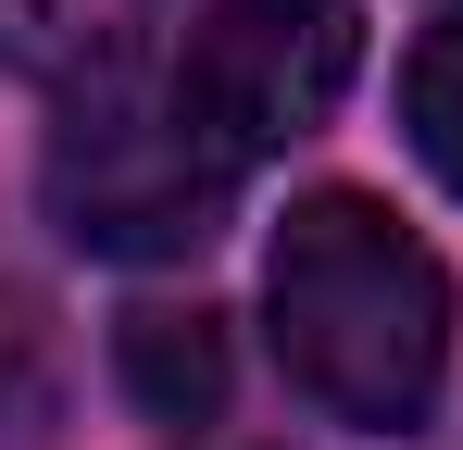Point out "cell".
Returning <instances> with one entry per match:
<instances>
[{
  "mask_svg": "<svg viewBox=\"0 0 463 450\" xmlns=\"http://www.w3.org/2000/svg\"><path fill=\"white\" fill-rule=\"evenodd\" d=\"M401 126H413V163L463 201V0L413 38V63H401Z\"/></svg>",
  "mask_w": 463,
  "mask_h": 450,
  "instance_id": "6",
  "label": "cell"
},
{
  "mask_svg": "<svg viewBox=\"0 0 463 450\" xmlns=\"http://www.w3.org/2000/svg\"><path fill=\"white\" fill-rule=\"evenodd\" d=\"M238 163L188 100H175V75L126 63L100 75V88H63V113H51V138H38V201L51 225L100 250V263H188L238 201Z\"/></svg>",
  "mask_w": 463,
  "mask_h": 450,
  "instance_id": "2",
  "label": "cell"
},
{
  "mask_svg": "<svg viewBox=\"0 0 463 450\" xmlns=\"http://www.w3.org/2000/svg\"><path fill=\"white\" fill-rule=\"evenodd\" d=\"M263 313H276L288 388L351 438H413L451 388V263L376 188L288 201L263 250Z\"/></svg>",
  "mask_w": 463,
  "mask_h": 450,
  "instance_id": "1",
  "label": "cell"
},
{
  "mask_svg": "<svg viewBox=\"0 0 463 450\" xmlns=\"http://www.w3.org/2000/svg\"><path fill=\"white\" fill-rule=\"evenodd\" d=\"M351 63H364V13L351 0H188L163 75L238 163H263V150L313 138L338 113Z\"/></svg>",
  "mask_w": 463,
  "mask_h": 450,
  "instance_id": "3",
  "label": "cell"
},
{
  "mask_svg": "<svg viewBox=\"0 0 463 450\" xmlns=\"http://www.w3.org/2000/svg\"><path fill=\"white\" fill-rule=\"evenodd\" d=\"M126 388L151 400L163 426H188V413H213L226 400V338H213V313H126Z\"/></svg>",
  "mask_w": 463,
  "mask_h": 450,
  "instance_id": "5",
  "label": "cell"
},
{
  "mask_svg": "<svg viewBox=\"0 0 463 450\" xmlns=\"http://www.w3.org/2000/svg\"><path fill=\"white\" fill-rule=\"evenodd\" d=\"M163 0H0V75H38L51 100L151 63Z\"/></svg>",
  "mask_w": 463,
  "mask_h": 450,
  "instance_id": "4",
  "label": "cell"
}]
</instances>
